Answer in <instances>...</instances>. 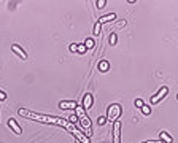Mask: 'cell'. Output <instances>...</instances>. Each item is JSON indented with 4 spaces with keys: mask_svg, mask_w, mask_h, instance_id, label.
Here are the masks:
<instances>
[{
    "mask_svg": "<svg viewBox=\"0 0 178 143\" xmlns=\"http://www.w3.org/2000/svg\"><path fill=\"white\" fill-rule=\"evenodd\" d=\"M121 113H122V110H121V105L119 103H111L110 107L107 108V121H111V122H115L118 121V118L121 116Z\"/></svg>",
    "mask_w": 178,
    "mask_h": 143,
    "instance_id": "cell-1",
    "label": "cell"
},
{
    "mask_svg": "<svg viewBox=\"0 0 178 143\" xmlns=\"http://www.w3.org/2000/svg\"><path fill=\"white\" fill-rule=\"evenodd\" d=\"M75 110H76V118H78V121H80V124H81V127H83L84 131L91 129V119H89V116H88V113L84 111V108L78 105V107H76Z\"/></svg>",
    "mask_w": 178,
    "mask_h": 143,
    "instance_id": "cell-2",
    "label": "cell"
},
{
    "mask_svg": "<svg viewBox=\"0 0 178 143\" xmlns=\"http://www.w3.org/2000/svg\"><path fill=\"white\" fill-rule=\"evenodd\" d=\"M167 94H168V87H167V86H162L161 89H159L156 94H154L153 97H151V103H153V105H154V103H159L162 99H166Z\"/></svg>",
    "mask_w": 178,
    "mask_h": 143,
    "instance_id": "cell-3",
    "label": "cell"
},
{
    "mask_svg": "<svg viewBox=\"0 0 178 143\" xmlns=\"http://www.w3.org/2000/svg\"><path fill=\"white\" fill-rule=\"evenodd\" d=\"M113 143H121V122H113Z\"/></svg>",
    "mask_w": 178,
    "mask_h": 143,
    "instance_id": "cell-4",
    "label": "cell"
},
{
    "mask_svg": "<svg viewBox=\"0 0 178 143\" xmlns=\"http://www.w3.org/2000/svg\"><path fill=\"white\" fill-rule=\"evenodd\" d=\"M92 103H94V97H92V94H91V92L84 94V97H83V105H81V107L84 108V111H89L91 107H92Z\"/></svg>",
    "mask_w": 178,
    "mask_h": 143,
    "instance_id": "cell-5",
    "label": "cell"
},
{
    "mask_svg": "<svg viewBox=\"0 0 178 143\" xmlns=\"http://www.w3.org/2000/svg\"><path fill=\"white\" fill-rule=\"evenodd\" d=\"M76 107H78V103L75 100H62V102H59V108L61 110H75Z\"/></svg>",
    "mask_w": 178,
    "mask_h": 143,
    "instance_id": "cell-6",
    "label": "cell"
},
{
    "mask_svg": "<svg viewBox=\"0 0 178 143\" xmlns=\"http://www.w3.org/2000/svg\"><path fill=\"white\" fill-rule=\"evenodd\" d=\"M11 51H13V53H16L18 56L22 59V61H27V53L21 48L19 45H11Z\"/></svg>",
    "mask_w": 178,
    "mask_h": 143,
    "instance_id": "cell-7",
    "label": "cell"
},
{
    "mask_svg": "<svg viewBox=\"0 0 178 143\" xmlns=\"http://www.w3.org/2000/svg\"><path fill=\"white\" fill-rule=\"evenodd\" d=\"M8 126H10V129H13V131H15L16 135H21V133H22V129H21L19 124L16 122L15 118H10V119H8Z\"/></svg>",
    "mask_w": 178,
    "mask_h": 143,
    "instance_id": "cell-8",
    "label": "cell"
},
{
    "mask_svg": "<svg viewBox=\"0 0 178 143\" xmlns=\"http://www.w3.org/2000/svg\"><path fill=\"white\" fill-rule=\"evenodd\" d=\"M116 19V15L115 13H110V15H105V16H100L99 18V22L100 24H105V22H111Z\"/></svg>",
    "mask_w": 178,
    "mask_h": 143,
    "instance_id": "cell-9",
    "label": "cell"
},
{
    "mask_svg": "<svg viewBox=\"0 0 178 143\" xmlns=\"http://www.w3.org/2000/svg\"><path fill=\"white\" fill-rule=\"evenodd\" d=\"M159 140H161L162 143H173V138L168 135L166 131H162L161 133H159Z\"/></svg>",
    "mask_w": 178,
    "mask_h": 143,
    "instance_id": "cell-10",
    "label": "cell"
},
{
    "mask_svg": "<svg viewBox=\"0 0 178 143\" xmlns=\"http://www.w3.org/2000/svg\"><path fill=\"white\" fill-rule=\"evenodd\" d=\"M84 46H86V49H94V48H95L94 38H86V40H84Z\"/></svg>",
    "mask_w": 178,
    "mask_h": 143,
    "instance_id": "cell-11",
    "label": "cell"
},
{
    "mask_svg": "<svg viewBox=\"0 0 178 143\" xmlns=\"http://www.w3.org/2000/svg\"><path fill=\"white\" fill-rule=\"evenodd\" d=\"M108 68H110V64L107 61H100L99 62V70L100 72H108Z\"/></svg>",
    "mask_w": 178,
    "mask_h": 143,
    "instance_id": "cell-12",
    "label": "cell"
},
{
    "mask_svg": "<svg viewBox=\"0 0 178 143\" xmlns=\"http://www.w3.org/2000/svg\"><path fill=\"white\" fill-rule=\"evenodd\" d=\"M100 30H102V24L97 21V22H95V26H94V35H100V34H102Z\"/></svg>",
    "mask_w": 178,
    "mask_h": 143,
    "instance_id": "cell-13",
    "label": "cell"
},
{
    "mask_svg": "<svg viewBox=\"0 0 178 143\" xmlns=\"http://www.w3.org/2000/svg\"><path fill=\"white\" fill-rule=\"evenodd\" d=\"M141 113L143 114H151V107H149V105H143V107H141Z\"/></svg>",
    "mask_w": 178,
    "mask_h": 143,
    "instance_id": "cell-14",
    "label": "cell"
},
{
    "mask_svg": "<svg viewBox=\"0 0 178 143\" xmlns=\"http://www.w3.org/2000/svg\"><path fill=\"white\" fill-rule=\"evenodd\" d=\"M116 41H118V35L115 34V32H113V34L110 35V45H111V46H115V45H116Z\"/></svg>",
    "mask_w": 178,
    "mask_h": 143,
    "instance_id": "cell-15",
    "label": "cell"
},
{
    "mask_svg": "<svg viewBox=\"0 0 178 143\" xmlns=\"http://www.w3.org/2000/svg\"><path fill=\"white\" fill-rule=\"evenodd\" d=\"M105 5H107V0H97V2H95V7L100 8V10L105 8Z\"/></svg>",
    "mask_w": 178,
    "mask_h": 143,
    "instance_id": "cell-16",
    "label": "cell"
},
{
    "mask_svg": "<svg viewBox=\"0 0 178 143\" xmlns=\"http://www.w3.org/2000/svg\"><path fill=\"white\" fill-rule=\"evenodd\" d=\"M88 49H86V46H84V43H78V49H76V53H80V54H83V53H86Z\"/></svg>",
    "mask_w": 178,
    "mask_h": 143,
    "instance_id": "cell-17",
    "label": "cell"
},
{
    "mask_svg": "<svg viewBox=\"0 0 178 143\" xmlns=\"http://www.w3.org/2000/svg\"><path fill=\"white\" fill-rule=\"evenodd\" d=\"M105 122H107V118H105V116H99V119H97V124H99V126H103Z\"/></svg>",
    "mask_w": 178,
    "mask_h": 143,
    "instance_id": "cell-18",
    "label": "cell"
},
{
    "mask_svg": "<svg viewBox=\"0 0 178 143\" xmlns=\"http://www.w3.org/2000/svg\"><path fill=\"white\" fill-rule=\"evenodd\" d=\"M68 121H70V122H72V124H73V126H75V124H76V121H78V118H76V114H72V116L68 118Z\"/></svg>",
    "mask_w": 178,
    "mask_h": 143,
    "instance_id": "cell-19",
    "label": "cell"
},
{
    "mask_svg": "<svg viewBox=\"0 0 178 143\" xmlns=\"http://www.w3.org/2000/svg\"><path fill=\"white\" fill-rule=\"evenodd\" d=\"M143 105H145V102H143V100H141V99H137V100H135V107L141 108V107H143Z\"/></svg>",
    "mask_w": 178,
    "mask_h": 143,
    "instance_id": "cell-20",
    "label": "cell"
},
{
    "mask_svg": "<svg viewBox=\"0 0 178 143\" xmlns=\"http://www.w3.org/2000/svg\"><path fill=\"white\" fill-rule=\"evenodd\" d=\"M76 49H78V43H72L70 45V51L72 53H76Z\"/></svg>",
    "mask_w": 178,
    "mask_h": 143,
    "instance_id": "cell-21",
    "label": "cell"
},
{
    "mask_svg": "<svg viewBox=\"0 0 178 143\" xmlns=\"http://www.w3.org/2000/svg\"><path fill=\"white\" fill-rule=\"evenodd\" d=\"M7 99V94L3 91H0V100H5Z\"/></svg>",
    "mask_w": 178,
    "mask_h": 143,
    "instance_id": "cell-22",
    "label": "cell"
},
{
    "mask_svg": "<svg viewBox=\"0 0 178 143\" xmlns=\"http://www.w3.org/2000/svg\"><path fill=\"white\" fill-rule=\"evenodd\" d=\"M116 26H118V27H124V26H126V21H118Z\"/></svg>",
    "mask_w": 178,
    "mask_h": 143,
    "instance_id": "cell-23",
    "label": "cell"
},
{
    "mask_svg": "<svg viewBox=\"0 0 178 143\" xmlns=\"http://www.w3.org/2000/svg\"><path fill=\"white\" fill-rule=\"evenodd\" d=\"M143 143H162L161 140H148V142H143Z\"/></svg>",
    "mask_w": 178,
    "mask_h": 143,
    "instance_id": "cell-24",
    "label": "cell"
},
{
    "mask_svg": "<svg viewBox=\"0 0 178 143\" xmlns=\"http://www.w3.org/2000/svg\"><path fill=\"white\" fill-rule=\"evenodd\" d=\"M76 143H81V142H78V140H76Z\"/></svg>",
    "mask_w": 178,
    "mask_h": 143,
    "instance_id": "cell-25",
    "label": "cell"
},
{
    "mask_svg": "<svg viewBox=\"0 0 178 143\" xmlns=\"http://www.w3.org/2000/svg\"><path fill=\"white\" fill-rule=\"evenodd\" d=\"M177 99H178V94H177Z\"/></svg>",
    "mask_w": 178,
    "mask_h": 143,
    "instance_id": "cell-26",
    "label": "cell"
}]
</instances>
